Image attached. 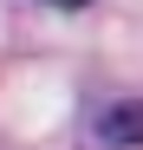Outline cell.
I'll list each match as a JSON object with an SVG mask.
<instances>
[{"mask_svg": "<svg viewBox=\"0 0 143 150\" xmlns=\"http://www.w3.org/2000/svg\"><path fill=\"white\" fill-rule=\"evenodd\" d=\"M98 137H104L111 150H130V144H143V98H137V105H111V111L98 117Z\"/></svg>", "mask_w": 143, "mask_h": 150, "instance_id": "obj_1", "label": "cell"}, {"mask_svg": "<svg viewBox=\"0 0 143 150\" xmlns=\"http://www.w3.org/2000/svg\"><path fill=\"white\" fill-rule=\"evenodd\" d=\"M52 7H85V0H52Z\"/></svg>", "mask_w": 143, "mask_h": 150, "instance_id": "obj_2", "label": "cell"}]
</instances>
